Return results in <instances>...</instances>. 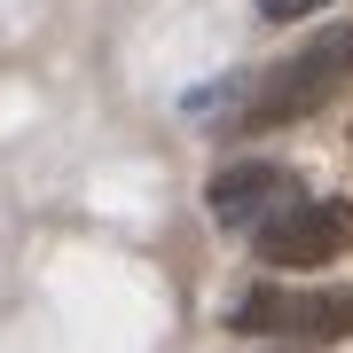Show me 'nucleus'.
<instances>
[{
    "label": "nucleus",
    "instance_id": "2",
    "mask_svg": "<svg viewBox=\"0 0 353 353\" xmlns=\"http://www.w3.org/2000/svg\"><path fill=\"white\" fill-rule=\"evenodd\" d=\"M252 338H306V345H330L353 330V290H252V299L228 314Z\"/></svg>",
    "mask_w": 353,
    "mask_h": 353
},
{
    "label": "nucleus",
    "instance_id": "3",
    "mask_svg": "<svg viewBox=\"0 0 353 353\" xmlns=\"http://www.w3.org/2000/svg\"><path fill=\"white\" fill-rule=\"evenodd\" d=\"M252 236H259V259H275V267H322V259L353 252V204H299V196H283Z\"/></svg>",
    "mask_w": 353,
    "mask_h": 353
},
{
    "label": "nucleus",
    "instance_id": "1",
    "mask_svg": "<svg viewBox=\"0 0 353 353\" xmlns=\"http://www.w3.org/2000/svg\"><path fill=\"white\" fill-rule=\"evenodd\" d=\"M338 71H345V39H322V48L290 55L283 71H267L252 87V102H243L236 126H299V118H314L330 102V87H338Z\"/></svg>",
    "mask_w": 353,
    "mask_h": 353
},
{
    "label": "nucleus",
    "instance_id": "5",
    "mask_svg": "<svg viewBox=\"0 0 353 353\" xmlns=\"http://www.w3.org/2000/svg\"><path fill=\"white\" fill-rule=\"evenodd\" d=\"M314 8H322V0H259L267 24H290V16H314Z\"/></svg>",
    "mask_w": 353,
    "mask_h": 353
},
{
    "label": "nucleus",
    "instance_id": "4",
    "mask_svg": "<svg viewBox=\"0 0 353 353\" xmlns=\"http://www.w3.org/2000/svg\"><path fill=\"white\" fill-rule=\"evenodd\" d=\"M283 196H290V173H283V165H228V173L212 181V220L220 228H259Z\"/></svg>",
    "mask_w": 353,
    "mask_h": 353
},
{
    "label": "nucleus",
    "instance_id": "6",
    "mask_svg": "<svg viewBox=\"0 0 353 353\" xmlns=\"http://www.w3.org/2000/svg\"><path fill=\"white\" fill-rule=\"evenodd\" d=\"M338 39H345V63H353V32H338Z\"/></svg>",
    "mask_w": 353,
    "mask_h": 353
}]
</instances>
